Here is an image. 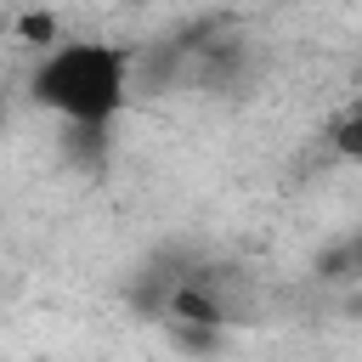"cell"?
<instances>
[{
	"label": "cell",
	"instance_id": "7a4b0ae2",
	"mask_svg": "<svg viewBox=\"0 0 362 362\" xmlns=\"http://www.w3.org/2000/svg\"><path fill=\"white\" fill-rule=\"evenodd\" d=\"M11 34L45 57V51L62 45V17H57V11H17V17H11Z\"/></svg>",
	"mask_w": 362,
	"mask_h": 362
},
{
	"label": "cell",
	"instance_id": "3957f363",
	"mask_svg": "<svg viewBox=\"0 0 362 362\" xmlns=\"http://www.w3.org/2000/svg\"><path fill=\"white\" fill-rule=\"evenodd\" d=\"M328 147H334L339 158L362 164V96H356V102H345V107L328 119Z\"/></svg>",
	"mask_w": 362,
	"mask_h": 362
},
{
	"label": "cell",
	"instance_id": "6da1fadb",
	"mask_svg": "<svg viewBox=\"0 0 362 362\" xmlns=\"http://www.w3.org/2000/svg\"><path fill=\"white\" fill-rule=\"evenodd\" d=\"M136 51L119 40H62L28 74L34 107L57 113L68 130H107L130 107Z\"/></svg>",
	"mask_w": 362,
	"mask_h": 362
}]
</instances>
